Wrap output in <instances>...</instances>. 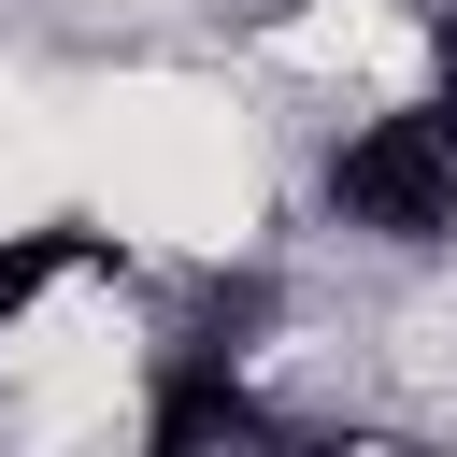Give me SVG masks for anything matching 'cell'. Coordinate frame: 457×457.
<instances>
[{
	"mask_svg": "<svg viewBox=\"0 0 457 457\" xmlns=\"http://www.w3.org/2000/svg\"><path fill=\"white\" fill-rule=\"evenodd\" d=\"M314 214L371 257H457V129L443 100H371L314 143Z\"/></svg>",
	"mask_w": 457,
	"mask_h": 457,
	"instance_id": "cell-1",
	"label": "cell"
},
{
	"mask_svg": "<svg viewBox=\"0 0 457 457\" xmlns=\"http://www.w3.org/2000/svg\"><path fill=\"white\" fill-rule=\"evenodd\" d=\"M428 100H443V129H457V0H428Z\"/></svg>",
	"mask_w": 457,
	"mask_h": 457,
	"instance_id": "cell-2",
	"label": "cell"
}]
</instances>
